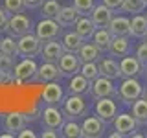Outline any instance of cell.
<instances>
[{
  "label": "cell",
  "instance_id": "obj_1",
  "mask_svg": "<svg viewBox=\"0 0 147 138\" xmlns=\"http://www.w3.org/2000/svg\"><path fill=\"white\" fill-rule=\"evenodd\" d=\"M42 46H44V41H40L37 35L30 33L18 37L17 41V53L22 55V57H35L42 52Z\"/></svg>",
  "mask_w": 147,
  "mask_h": 138
},
{
  "label": "cell",
  "instance_id": "obj_2",
  "mask_svg": "<svg viewBox=\"0 0 147 138\" xmlns=\"http://www.w3.org/2000/svg\"><path fill=\"white\" fill-rule=\"evenodd\" d=\"M142 96H144V87L136 77H125L121 81L118 90V98L121 101H125L127 105H132V101L142 98Z\"/></svg>",
  "mask_w": 147,
  "mask_h": 138
},
{
  "label": "cell",
  "instance_id": "obj_3",
  "mask_svg": "<svg viewBox=\"0 0 147 138\" xmlns=\"http://www.w3.org/2000/svg\"><path fill=\"white\" fill-rule=\"evenodd\" d=\"M88 112V105L86 101L83 99L81 94H72L64 99L63 103V114L64 118H70V120H76V118H81V116H86Z\"/></svg>",
  "mask_w": 147,
  "mask_h": 138
},
{
  "label": "cell",
  "instance_id": "obj_4",
  "mask_svg": "<svg viewBox=\"0 0 147 138\" xmlns=\"http://www.w3.org/2000/svg\"><path fill=\"white\" fill-rule=\"evenodd\" d=\"M61 31H63V26L59 24L55 18L42 17V20L35 26V35L39 37L40 41H44V43L46 41H52V39H59Z\"/></svg>",
  "mask_w": 147,
  "mask_h": 138
},
{
  "label": "cell",
  "instance_id": "obj_5",
  "mask_svg": "<svg viewBox=\"0 0 147 138\" xmlns=\"http://www.w3.org/2000/svg\"><path fill=\"white\" fill-rule=\"evenodd\" d=\"M6 31L11 37L18 39V37H22V35H26V33L31 31V20L24 15V13H15V15L9 17Z\"/></svg>",
  "mask_w": 147,
  "mask_h": 138
},
{
  "label": "cell",
  "instance_id": "obj_6",
  "mask_svg": "<svg viewBox=\"0 0 147 138\" xmlns=\"http://www.w3.org/2000/svg\"><path fill=\"white\" fill-rule=\"evenodd\" d=\"M90 92L96 99L99 98H112V96H118V90L114 89V83L112 79L105 76H98L94 81H92V87H90Z\"/></svg>",
  "mask_w": 147,
  "mask_h": 138
},
{
  "label": "cell",
  "instance_id": "obj_7",
  "mask_svg": "<svg viewBox=\"0 0 147 138\" xmlns=\"http://www.w3.org/2000/svg\"><path fill=\"white\" fill-rule=\"evenodd\" d=\"M94 112H96V116L101 118L105 123H109V122H114V118H116L118 105H116V101L112 98H99L96 101Z\"/></svg>",
  "mask_w": 147,
  "mask_h": 138
},
{
  "label": "cell",
  "instance_id": "obj_8",
  "mask_svg": "<svg viewBox=\"0 0 147 138\" xmlns=\"http://www.w3.org/2000/svg\"><path fill=\"white\" fill-rule=\"evenodd\" d=\"M57 64H59V70H61L63 76L72 77L74 74L79 72V68H81V59H79V55H77L76 52H64L61 57H59Z\"/></svg>",
  "mask_w": 147,
  "mask_h": 138
},
{
  "label": "cell",
  "instance_id": "obj_9",
  "mask_svg": "<svg viewBox=\"0 0 147 138\" xmlns=\"http://www.w3.org/2000/svg\"><path fill=\"white\" fill-rule=\"evenodd\" d=\"M39 70V66H37V63L33 59L26 57L24 61H20L15 66V81L17 83H22V81H30V79H35V74Z\"/></svg>",
  "mask_w": 147,
  "mask_h": 138
},
{
  "label": "cell",
  "instance_id": "obj_10",
  "mask_svg": "<svg viewBox=\"0 0 147 138\" xmlns=\"http://www.w3.org/2000/svg\"><path fill=\"white\" fill-rule=\"evenodd\" d=\"M63 123H64V114L55 105H48L42 112V127L57 131V129L63 127Z\"/></svg>",
  "mask_w": 147,
  "mask_h": 138
},
{
  "label": "cell",
  "instance_id": "obj_11",
  "mask_svg": "<svg viewBox=\"0 0 147 138\" xmlns=\"http://www.w3.org/2000/svg\"><path fill=\"white\" fill-rule=\"evenodd\" d=\"M81 131H83V136H86V138L103 136L105 122L101 118H98V116H88V118H85V122L81 123Z\"/></svg>",
  "mask_w": 147,
  "mask_h": 138
},
{
  "label": "cell",
  "instance_id": "obj_12",
  "mask_svg": "<svg viewBox=\"0 0 147 138\" xmlns=\"http://www.w3.org/2000/svg\"><path fill=\"white\" fill-rule=\"evenodd\" d=\"M114 127L123 136H129V135H134L138 122L134 120V116L131 112H121V114H116V118H114Z\"/></svg>",
  "mask_w": 147,
  "mask_h": 138
},
{
  "label": "cell",
  "instance_id": "obj_13",
  "mask_svg": "<svg viewBox=\"0 0 147 138\" xmlns=\"http://www.w3.org/2000/svg\"><path fill=\"white\" fill-rule=\"evenodd\" d=\"M119 70H121V77H136L144 72V66L138 61V57H131V55H123L119 61Z\"/></svg>",
  "mask_w": 147,
  "mask_h": 138
},
{
  "label": "cell",
  "instance_id": "obj_14",
  "mask_svg": "<svg viewBox=\"0 0 147 138\" xmlns=\"http://www.w3.org/2000/svg\"><path fill=\"white\" fill-rule=\"evenodd\" d=\"M59 76H63L61 70H59V64L52 63V61H44L39 66V70H37L35 79L40 81V83H50V81H55Z\"/></svg>",
  "mask_w": 147,
  "mask_h": 138
},
{
  "label": "cell",
  "instance_id": "obj_15",
  "mask_svg": "<svg viewBox=\"0 0 147 138\" xmlns=\"http://www.w3.org/2000/svg\"><path fill=\"white\" fill-rule=\"evenodd\" d=\"M112 9L107 7L103 2L99 4V6H94V9L90 11V18H92V22L96 24V28H107L110 24V20H112Z\"/></svg>",
  "mask_w": 147,
  "mask_h": 138
},
{
  "label": "cell",
  "instance_id": "obj_16",
  "mask_svg": "<svg viewBox=\"0 0 147 138\" xmlns=\"http://www.w3.org/2000/svg\"><path fill=\"white\" fill-rule=\"evenodd\" d=\"M63 53H64L63 43H59L57 39L46 41L44 46H42V52H40V55L44 57V61H52V63H57Z\"/></svg>",
  "mask_w": 147,
  "mask_h": 138
},
{
  "label": "cell",
  "instance_id": "obj_17",
  "mask_svg": "<svg viewBox=\"0 0 147 138\" xmlns=\"http://www.w3.org/2000/svg\"><path fill=\"white\" fill-rule=\"evenodd\" d=\"M107 28L114 37H131V20L125 17H112Z\"/></svg>",
  "mask_w": 147,
  "mask_h": 138
},
{
  "label": "cell",
  "instance_id": "obj_18",
  "mask_svg": "<svg viewBox=\"0 0 147 138\" xmlns=\"http://www.w3.org/2000/svg\"><path fill=\"white\" fill-rule=\"evenodd\" d=\"M42 101L48 105H57L59 101H63V89L59 83L55 81H50L44 85V90H42Z\"/></svg>",
  "mask_w": 147,
  "mask_h": 138
},
{
  "label": "cell",
  "instance_id": "obj_19",
  "mask_svg": "<svg viewBox=\"0 0 147 138\" xmlns=\"http://www.w3.org/2000/svg\"><path fill=\"white\" fill-rule=\"evenodd\" d=\"M99 76H105L109 79H118L121 77V70H119V63L114 61L112 57H107L103 61H99Z\"/></svg>",
  "mask_w": 147,
  "mask_h": 138
},
{
  "label": "cell",
  "instance_id": "obj_20",
  "mask_svg": "<svg viewBox=\"0 0 147 138\" xmlns=\"http://www.w3.org/2000/svg\"><path fill=\"white\" fill-rule=\"evenodd\" d=\"M79 17L81 15L77 13V9L74 7V6H61V11L57 13L55 20H57L63 28H68V26H74V24H76Z\"/></svg>",
  "mask_w": 147,
  "mask_h": 138
},
{
  "label": "cell",
  "instance_id": "obj_21",
  "mask_svg": "<svg viewBox=\"0 0 147 138\" xmlns=\"http://www.w3.org/2000/svg\"><path fill=\"white\" fill-rule=\"evenodd\" d=\"M74 31H76L77 35H81L83 39H92V35H94L96 31V24L92 22V18H88L86 15H81L77 18V22L74 24Z\"/></svg>",
  "mask_w": 147,
  "mask_h": 138
},
{
  "label": "cell",
  "instance_id": "obj_22",
  "mask_svg": "<svg viewBox=\"0 0 147 138\" xmlns=\"http://www.w3.org/2000/svg\"><path fill=\"white\" fill-rule=\"evenodd\" d=\"M92 87V81L86 79L83 74H74V76L70 77V85H68V89H70V94H86V92L90 90Z\"/></svg>",
  "mask_w": 147,
  "mask_h": 138
},
{
  "label": "cell",
  "instance_id": "obj_23",
  "mask_svg": "<svg viewBox=\"0 0 147 138\" xmlns=\"http://www.w3.org/2000/svg\"><path fill=\"white\" fill-rule=\"evenodd\" d=\"M112 33L109 31V28H96L94 35H92V43H94L101 52H109L110 43H112Z\"/></svg>",
  "mask_w": 147,
  "mask_h": 138
},
{
  "label": "cell",
  "instance_id": "obj_24",
  "mask_svg": "<svg viewBox=\"0 0 147 138\" xmlns=\"http://www.w3.org/2000/svg\"><path fill=\"white\" fill-rule=\"evenodd\" d=\"M26 123H28L26 114H20V112H11V114L6 116V120H4V127H6L7 131H11V133L22 131V129L26 127Z\"/></svg>",
  "mask_w": 147,
  "mask_h": 138
},
{
  "label": "cell",
  "instance_id": "obj_25",
  "mask_svg": "<svg viewBox=\"0 0 147 138\" xmlns=\"http://www.w3.org/2000/svg\"><path fill=\"white\" fill-rule=\"evenodd\" d=\"M131 50V43H129V37H112V43H110L109 53L112 57H123L129 53Z\"/></svg>",
  "mask_w": 147,
  "mask_h": 138
},
{
  "label": "cell",
  "instance_id": "obj_26",
  "mask_svg": "<svg viewBox=\"0 0 147 138\" xmlns=\"http://www.w3.org/2000/svg\"><path fill=\"white\" fill-rule=\"evenodd\" d=\"M77 55H79L81 63H90V61H98L99 59L101 50L94 43H83L81 48L77 50Z\"/></svg>",
  "mask_w": 147,
  "mask_h": 138
},
{
  "label": "cell",
  "instance_id": "obj_27",
  "mask_svg": "<svg viewBox=\"0 0 147 138\" xmlns=\"http://www.w3.org/2000/svg\"><path fill=\"white\" fill-rule=\"evenodd\" d=\"M132 116L138 122V125H147V99L138 98L132 101Z\"/></svg>",
  "mask_w": 147,
  "mask_h": 138
},
{
  "label": "cell",
  "instance_id": "obj_28",
  "mask_svg": "<svg viewBox=\"0 0 147 138\" xmlns=\"http://www.w3.org/2000/svg\"><path fill=\"white\" fill-rule=\"evenodd\" d=\"M131 35L138 37V39H144L147 35V17L136 13L131 20Z\"/></svg>",
  "mask_w": 147,
  "mask_h": 138
},
{
  "label": "cell",
  "instance_id": "obj_29",
  "mask_svg": "<svg viewBox=\"0 0 147 138\" xmlns=\"http://www.w3.org/2000/svg\"><path fill=\"white\" fill-rule=\"evenodd\" d=\"M63 48H64V52H76L77 53V50L81 48V44L85 43V39H83L81 35H77L76 31H70V33H66L63 37Z\"/></svg>",
  "mask_w": 147,
  "mask_h": 138
},
{
  "label": "cell",
  "instance_id": "obj_30",
  "mask_svg": "<svg viewBox=\"0 0 147 138\" xmlns=\"http://www.w3.org/2000/svg\"><path fill=\"white\" fill-rule=\"evenodd\" d=\"M0 53H6V55H18L17 53V41L15 37L7 35L4 37V39H0Z\"/></svg>",
  "mask_w": 147,
  "mask_h": 138
},
{
  "label": "cell",
  "instance_id": "obj_31",
  "mask_svg": "<svg viewBox=\"0 0 147 138\" xmlns=\"http://www.w3.org/2000/svg\"><path fill=\"white\" fill-rule=\"evenodd\" d=\"M145 6H147L145 0H123L121 11H125V13H142V11H145Z\"/></svg>",
  "mask_w": 147,
  "mask_h": 138
},
{
  "label": "cell",
  "instance_id": "obj_32",
  "mask_svg": "<svg viewBox=\"0 0 147 138\" xmlns=\"http://www.w3.org/2000/svg\"><path fill=\"white\" fill-rule=\"evenodd\" d=\"M40 15L46 17V18H55L57 17V13L61 11V6H59L57 0H46V2L40 6Z\"/></svg>",
  "mask_w": 147,
  "mask_h": 138
},
{
  "label": "cell",
  "instance_id": "obj_33",
  "mask_svg": "<svg viewBox=\"0 0 147 138\" xmlns=\"http://www.w3.org/2000/svg\"><path fill=\"white\" fill-rule=\"evenodd\" d=\"M79 72H81L83 76L86 77V79L94 81L96 77L99 76V66H98V63H96V61H90V63H81Z\"/></svg>",
  "mask_w": 147,
  "mask_h": 138
},
{
  "label": "cell",
  "instance_id": "obj_34",
  "mask_svg": "<svg viewBox=\"0 0 147 138\" xmlns=\"http://www.w3.org/2000/svg\"><path fill=\"white\" fill-rule=\"evenodd\" d=\"M61 129H63V135L66 136V138H79V136H83L81 125H77L74 120H70V122H64Z\"/></svg>",
  "mask_w": 147,
  "mask_h": 138
},
{
  "label": "cell",
  "instance_id": "obj_35",
  "mask_svg": "<svg viewBox=\"0 0 147 138\" xmlns=\"http://www.w3.org/2000/svg\"><path fill=\"white\" fill-rule=\"evenodd\" d=\"M4 7H6L11 15H15V13L24 11L26 4H24V0H4Z\"/></svg>",
  "mask_w": 147,
  "mask_h": 138
},
{
  "label": "cell",
  "instance_id": "obj_36",
  "mask_svg": "<svg viewBox=\"0 0 147 138\" xmlns=\"http://www.w3.org/2000/svg\"><path fill=\"white\" fill-rule=\"evenodd\" d=\"M74 7L77 9L79 15H88L94 9V0H74Z\"/></svg>",
  "mask_w": 147,
  "mask_h": 138
},
{
  "label": "cell",
  "instance_id": "obj_37",
  "mask_svg": "<svg viewBox=\"0 0 147 138\" xmlns=\"http://www.w3.org/2000/svg\"><path fill=\"white\" fill-rule=\"evenodd\" d=\"M134 55L138 57V61L142 63V66H144V70H145V68H147V43H145V41L136 48V53Z\"/></svg>",
  "mask_w": 147,
  "mask_h": 138
},
{
  "label": "cell",
  "instance_id": "obj_38",
  "mask_svg": "<svg viewBox=\"0 0 147 138\" xmlns=\"http://www.w3.org/2000/svg\"><path fill=\"white\" fill-rule=\"evenodd\" d=\"M0 72H13V57L0 53Z\"/></svg>",
  "mask_w": 147,
  "mask_h": 138
},
{
  "label": "cell",
  "instance_id": "obj_39",
  "mask_svg": "<svg viewBox=\"0 0 147 138\" xmlns=\"http://www.w3.org/2000/svg\"><path fill=\"white\" fill-rule=\"evenodd\" d=\"M9 22V11L6 7H0V31H6Z\"/></svg>",
  "mask_w": 147,
  "mask_h": 138
},
{
  "label": "cell",
  "instance_id": "obj_40",
  "mask_svg": "<svg viewBox=\"0 0 147 138\" xmlns=\"http://www.w3.org/2000/svg\"><path fill=\"white\" fill-rule=\"evenodd\" d=\"M103 4H105L107 7H110L112 11H116V9H121L123 0H103Z\"/></svg>",
  "mask_w": 147,
  "mask_h": 138
},
{
  "label": "cell",
  "instance_id": "obj_41",
  "mask_svg": "<svg viewBox=\"0 0 147 138\" xmlns=\"http://www.w3.org/2000/svg\"><path fill=\"white\" fill-rule=\"evenodd\" d=\"M24 4H26V7L35 9V7H40V6H42L44 0H24Z\"/></svg>",
  "mask_w": 147,
  "mask_h": 138
},
{
  "label": "cell",
  "instance_id": "obj_42",
  "mask_svg": "<svg viewBox=\"0 0 147 138\" xmlns=\"http://www.w3.org/2000/svg\"><path fill=\"white\" fill-rule=\"evenodd\" d=\"M11 74H13V72H0V85L11 83Z\"/></svg>",
  "mask_w": 147,
  "mask_h": 138
},
{
  "label": "cell",
  "instance_id": "obj_43",
  "mask_svg": "<svg viewBox=\"0 0 147 138\" xmlns=\"http://www.w3.org/2000/svg\"><path fill=\"white\" fill-rule=\"evenodd\" d=\"M18 136H20V138H33L35 133H33V131H26V129H22V131H18Z\"/></svg>",
  "mask_w": 147,
  "mask_h": 138
},
{
  "label": "cell",
  "instance_id": "obj_44",
  "mask_svg": "<svg viewBox=\"0 0 147 138\" xmlns=\"http://www.w3.org/2000/svg\"><path fill=\"white\" fill-rule=\"evenodd\" d=\"M57 136V133L53 131V129H46V131H42V138H55Z\"/></svg>",
  "mask_w": 147,
  "mask_h": 138
},
{
  "label": "cell",
  "instance_id": "obj_45",
  "mask_svg": "<svg viewBox=\"0 0 147 138\" xmlns=\"http://www.w3.org/2000/svg\"><path fill=\"white\" fill-rule=\"evenodd\" d=\"M121 136H123V135H121V133H118V131H116V133H112V135H110V138H121Z\"/></svg>",
  "mask_w": 147,
  "mask_h": 138
},
{
  "label": "cell",
  "instance_id": "obj_46",
  "mask_svg": "<svg viewBox=\"0 0 147 138\" xmlns=\"http://www.w3.org/2000/svg\"><path fill=\"white\" fill-rule=\"evenodd\" d=\"M144 98H145V99H147V89H145V90H144Z\"/></svg>",
  "mask_w": 147,
  "mask_h": 138
},
{
  "label": "cell",
  "instance_id": "obj_47",
  "mask_svg": "<svg viewBox=\"0 0 147 138\" xmlns=\"http://www.w3.org/2000/svg\"><path fill=\"white\" fill-rule=\"evenodd\" d=\"M145 17H147V6H145Z\"/></svg>",
  "mask_w": 147,
  "mask_h": 138
},
{
  "label": "cell",
  "instance_id": "obj_48",
  "mask_svg": "<svg viewBox=\"0 0 147 138\" xmlns=\"http://www.w3.org/2000/svg\"><path fill=\"white\" fill-rule=\"evenodd\" d=\"M144 39H145V43H147V35H145V37H144Z\"/></svg>",
  "mask_w": 147,
  "mask_h": 138
},
{
  "label": "cell",
  "instance_id": "obj_49",
  "mask_svg": "<svg viewBox=\"0 0 147 138\" xmlns=\"http://www.w3.org/2000/svg\"><path fill=\"white\" fill-rule=\"evenodd\" d=\"M145 76H147V68H145Z\"/></svg>",
  "mask_w": 147,
  "mask_h": 138
},
{
  "label": "cell",
  "instance_id": "obj_50",
  "mask_svg": "<svg viewBox=\"0 0 147 138\" xmlns=\"http://www.w3.org/2000/svg\"><path fill=\"white\" fill-rule=\"evenodd\" d=\"M145 2H147V0H145Z\"/></svg>",
  "mask_w": 147,
  "mask_h": 138
}]
</instances>
